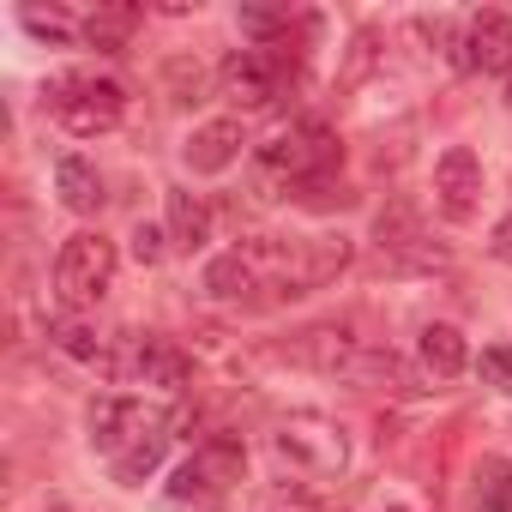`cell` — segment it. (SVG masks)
<instances>
[{"label":"cell","instance_id":"cell-1","mask_svg":"<svg viewBox=\"0 0 512 512\" xmlns=\"http://www.w3.org/2000/svg\"><path fill=\"white\" fill-rule=\"evenodd\" d=\"M241 253L253 260L272 296H314L350 272L356 241L350 235H247Z\"/></svg>","mask_w":512,"mask_h":512},{"label":"cell","instance_id":"cell-2","mask_svg":"<svg viewBox=\"0 0 512 512\" xmlns=\"http://www.w3.org/2000/svg\"><path fill=\"white\" fill-rule=\"evenodd\" d=\"M338 157H344V145H338L332 127H320V121H296V127L278 133L272 145H260L253 169H260V181L278 187V193H320V187H332Z\"/></svg>","mask_w":512,"mask_h":512},{"label":"cell","instance_id":"cell-3","mask_svg":"<svg viewBox=\"0 0 512 512\" xmlns=\"http://www.w3.org/2000/svg\"><path fill=\"white\" fill-rule=\"evenodd\" d=\"M115 272H121L115 241L103 229H79L55 253V296L67 302V314H85V308H97L115 290Z\"/></svg>","mask_w":512,"mask_h":512},{"label":"cell","instance_id":"cell-4","mask_svg":"<svg viewBox=\"0 0 512 512\" xmlns=\"http://www.w3.org/2000/svg\"><path fill=\"white\" fill-rule=\"evenodd\" d=\"M272 452L278 464H290L296 476H344L350 464V434L344 422L320 416V410H296L272 428Z\"/></svg>","mask_w":512,"mask_h":512},{"label":"cell","instance_id":"cell-5","mask_svg":"<svg viewBox=\"0 0 512 512\" xmlns=\"http://www.w3.org/2000/svg\"><path fill=\"white\" fill-rule=\"evenodd\" d=\"M43 103H49L55 121H61L67 133H79V139L115 133L121 115H127V91H121L115 79H103V73H61V79L43 91Z\"/></svg>","mask_w":512,"mask_h":512},{"label":"cell","instance_id":"cell-6","mask_svg":"<svg viewBox=\"0 0 512 512\" xmlns=\"http://www.w3.org/2000/svg\"><path fill=\"white\" fill-rule=\"evenodd\" d=\"M223 97L235 103V109H272L278 97H284V79H290V55L284 49H260V43H253V49H235L229 61H223Z\"/></svg>","mask_w":512,"mask_h":512},{"label":"cell","instance_id":"cell-7","mask_svg":"<svg viewBox=\"0 0 512 512\" xmlns=\"http://www.w3.org/2000/svg\"><path fill=\"white\" fill-rule=\"evenodd\" d=\"M241 470H247V452H241V440H229V434H217V440H205L187 464H175V476H169V494L175 500H217L229 482H241Z\"/></svg>","mask_w":512,"mask_h":512},{"label":"cell","instance_id":"cell-8","mask_svg":"<svg viewBox=\"0 0 512 512\" xmlns=\"http://www.w3.org/2000/svg\"><path fill=\"white\" fill-rule=\"evenodd\" d=\"M163 428H169V422H163L151 404L127 398V392H109V398L91 404V446H97L103 458H121L127 446H139V440H151V434H163Z\"/></svg>","mask_w":512,"mask_h":512},{"label":"cell","instance_id":"cell-9","mask_svg":"<svg viewBox=\"0 0 512 512\" xmlns=\"http://www.w3.org/2000/svg\"><path fill=\"white\" fill-rule=\"evenodd\" d=\"M362 338H350V332H338V326H308V332H296L278 356L284 362H296V368H314V374H326V380H344L350 386V374H356V362H362Z\"/></svg>","mask_w":512,"mask_h":512},{"label":"cell","instance_id":"cell-10","mask_svg":"<svg viewBox=\"0 0 512 512\" xmlns=\"http://www.w3.org/2000/svg\"><path fill=\"white\" fill-rule=\"evenodd\" d=\"M434 205H440L452 223L476 217V205H482V157H476L470 145H446V151L434 157Z\"/></svg>","mask_w":512,"mask_h":512},{"label":"cell","instance_id":"cell-11","mask_svg":"<svg viewBox=\"0 0 512 512\" xmlns=\"http://www.w3.org/2000/svg\"><path fill=\"white\" fill-rule=\"evenodd\" d=\"M464 73H512V13L482 7L464 25Z\"/></svg>","mask_w":512,"mask_h":512},{"label":"cell","instance_id":"cell-12","mask_svg":"<svg viewBox=\"0 0 512 512\" xmlns=\"http://www.w3.org/2000/svg\"><path fill=\"white\" fill-rule=\"evenodd\" d=\"M241 145H247L241 115H217V121H205V127H193V133H187L181 163H187L193 175H223V169L241 157Z\"/></svg>","mask_w":512,"mask_h":512},{"label":"cell","instance_id":"cell-13","mask_svg":"<svg viewBox=\"0 0 512 512\" xmlns=\"http://www.w3.org/2000/svg\"><path fill=\"white\" fill-rule=\"evenodd\" d=\"M133 374H139V386H163V392H187V380H193V362H187V350L175 344V338H139L133 344Z\"/></svg>","mask_w":512,"mask_h":512},{"label":"cell","instance_id":"cell-14","mask_svg":"<svg viewBox=\"0 0 512 512\" xmlns=\"http://www.w3.org/2000/svg\"><path fill=\"white\" fill-rule=\"evenodd\" d=\"M260 272H253V260L241 247H229V253H211L205 260V296L211 302H260Z\"/></svg>","mask_w":512,"mask_h":512},{"label":"cell","instance_id":"cell-15","mask_svg":"<svg viewBox=\"0 0 512 512\" xmlns=\"http://www.w3.org/2000/svg\"><path fill=\"white\" fill-rule=\"evenodd\" d=\"M55 193H61V205L73 211V217H97L103 211V175H97V163H85L79 151H67L61 163H55Z\"/></svg>","mask_w":512,"mask_h":512},{"label":"cell","instance_id":"cell-16","mask_svg":"<svg viewBox=\"0 0 512 512\" xmlns=\"http://www.w3.org/2000/svg\"><path fill=\"white\" fill-rule=\"evenodd\" d=\"M416 356H422V374H428V380H458V374L470 368L464 332H458V326H446V320H434V326H422V332H416Z\"/></svg>","mask_w":512,"mask_h":512},{"label":"cell","instance_id":"cell-17","mask_svg":"<svg viewBox=\"0 0 512 512\" xmlns=\"http://www.w3.org/2000/svg\"><path fill=\"white\" fill-rule=\"evenodd\" d=\"M163 205H169V247H181V253H199L205 241H211V205L199 199V193H187V187H169L163 193Z\"/></svg>","mask_w":512,"mask_h":512},{"label":"cell","instance_id":"cell-18","mask_svg":"<svg viewBox=\"0 0 512 512\" xmlns=\"http://www.w3.org/2000/svg\"><path fill=\"white\" fill-rule=\"evenodd\" d=\"M374 241H380V260H404V253H416L428 235H422V223H416V211L404 205V199H392L380 217H374Z\"/></svg>","mask_w":512,"mask_h":512},{"label":"cell","instance_id":"cell-19","mask_svg":"<svg viewBox=\"0 0 512 512\" xmlns=\"http://www.w3.org/2000/svg\"><path fill=\"white\" fill-rule=\"evenodd\" d=\"M139 7H97L85 25H79V37L91 43V49H103V55H121L127 43H133V31H139Z\"/></svg>","mask_w":512,"mask_h":512},{"label":"cell","instance_id":"cell-20","mask_svg":"<svg viewBox=\"0 0 512 512\" xmlns=\"http://www.w3.org/2000/svg\"><path fill=\"white\" fill-rule=\"evenodd\" d=\"M49 344L73 362H103V332L85 320V314H55L49 320Z\"/></svg>","mask_w":512,"mask_h":512},{"label":"cell","instance_id":"cell-21","mask_svg":"<svg viewBox=\"0 0 512 512\" xmlns=\"http://www.w3.org/2000/svg\"><path fill=\"white\" fill-rule=\"evenodd\" d=\"M470 506L476 512H512V458H482L470 476Z\"/></svg>","mask_w":512,"mask_h":512},{"label":"cell","instance_id":"cell-22","mask_svg":"<svg viewBox=\"0 0 512 512\" xmlns=\"http://www.w3.org/2000/svg\"><path fill=\"white\" fill-rule=\"evenodd\" d=\"M163 452H169V428L151 434V440H139V446H127L121 458H109V476H115L121 488H145V476H157Z\"/></svg>","mask_w":512,"mask_h":512},{"label":"cell","instance_id":"cell-23","mask_svg":"<svg viewBox=\"0 0 512 512\" xmlns=\"http://www.w3.org/2000/svg\"><path fill=\"white\" fill-rule=\"evenodd\" d=\"M205 85H211V73H205L193 55H169V61H163V91H169V103L193 109V103H205Z\"/></svg>","mask_w":512,"mask_h":512},{"label":"cell","instance_id":"cell-24","mask_svg":"<svg viewBox=\"0 0 512 512\" xmlns=\"http://www.w3.org/2000/svg\"><path fill=\"white\" fill-rule=\"evenodd\" d=\"M416 37H422L434 55H446L452 67H464V31H458L452 19H440V13H422V19H416Z\"/></svg>","mask_w":512,"mask_h":512},{"label":"cell","instance_id":"cell-25","mask_svg":"<svg viewBox=\"0 0 512 512\" xmlns=\"http://www.w3.org/2000/svg\"><path fill=\"white\" fill-rule=\"evenodd\" d=\"M19 19H25L31 37H49V43H73V37H79V25H73L61 7H49V13H43V7H25Z\"/></svg>","mask_w":512,"mask_h":512},{"label":"cell","instance_id":"cell-26","mask_svg":"<svg viewBox=\"0 0 512 512\" xmlns=\"http://www.w3.org/2000/svg\"><path fill=\"white\" fill-rule=\"evenodd\" d=\"M476 380L494 386V392H512V350H506V344H488V350L476 356Z\"/></svg>","mask_w":512,"mask_h":512},{"label":"cell","instance_id":"cell-27","mask_svg":"<svg viewBox=\"0 0 512 512\" xmlns=\"http://www.w3.org/2000/svg\"><path fill=\"white\" fill-rule=\"evenodd\" d=\"M163 253H169V229H157V223H139V229H133V260H139V266H157Z\"/></svg>","mask_w":512,"mask_h":512},{"label":"cell","instance_id":"cell-28","mask_svg":"<svg viewBox=\"0 0 512 512\" xmlns=\"http://www.w3.org/2000/svg\"><path fill=\"white\" fill-rule=\"evenodd\" d=\"M488 253H494L500 266H512V217H500V223H494V235H488Z\"/></svg>","mask_w":512,"mask_h":512},{"label":"cell","instance_id":"cell-29","mask_svg":"<svg viewBox=\"0 0 512 512\" xmlns=\"http://www.w3.org/2000/svg\"><path fill=\"white\" fill-rule=\"evenodd\" d=\"M272 512H320V506H308V500H290V506H272Z\"/></svg>","mask_w":512,"mask_h":512},{"label":"cell","instance_id":"cell-30","mask_svg":"<svg viewBox=\"0 0 512 512\" xmlns=\"http://www.w3.org/2000/svg\"><path fill=\"white\" fill-rule=\"evenodd\" d=\"M43 512H73V506H67L61 494H49V506H43Z\"/></svg>","mask_w":512,"mask_h":512},{"label":"cell","instance_id":"cell-31","mask_svg":"<svg viewBox=\"0 0 512 512\" xmlns=\"http://www.w3.org/2000/svg\"><path fill=\"white\" fill-rule=\"evenodd\" d=\"M506 109H512V79H506Z\"/></svg>","mask_w":512,"mask_h":512}]
</instances>
